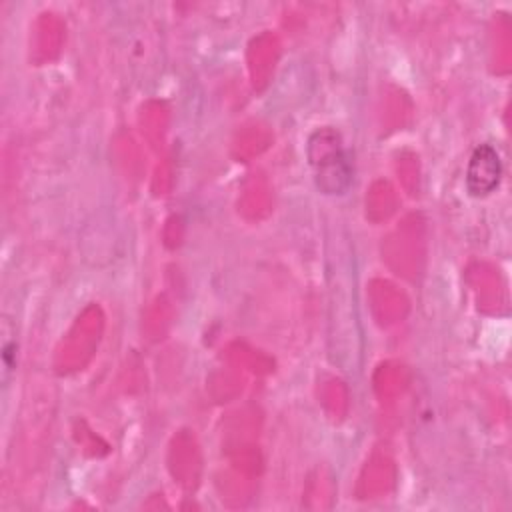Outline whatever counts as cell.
I'll return each mask as SVG.
<instances>
[{
    "mask_svg": "<svg viewBox=\"0 0 512 512\" xmlns=\"http://www.w3.org/2000/svg\"><path fill=\"white\" fill-rule=\"evenodd\" d=\"M502 178V160L494 146L480 144L474 148L466 168V188L472 196H488Z\"/></svg>",
    "mask_w": 512,
    "mask_h": 512,
    "instance_id": "6da1fadb",
    "label": "cell"
},
{
    "mask_svg": "<svg viewBox=\"0 0 512 512\" xmlns=\"http://www.w3.org/2000/svg\"><path fill=\"white\" fill-rule=\"evenodd\" d=\"M320 140V154H310V164L316 170V182L322 190H328V182L336 178V174L344 180L348 186L350 182V164L346 154L340 148L338 136L334 132H316L314 134Z\"/></svg>",
    "mask_w": 512,
    "mask_h": 512,
    "instance_id": "7a4b0ae2",
    "label": "cell"
}]
</instances>
